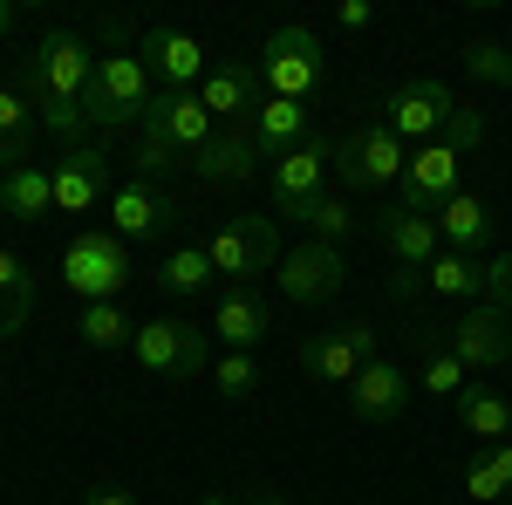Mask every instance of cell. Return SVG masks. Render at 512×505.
<instances>
[{"label": "cell", "instance_id": "obj_3", "mask_svg": "<svg viewBox=\"0 0 512 505\" xmlns=\"http://www.w3.org/2000/svg\"><path fill=\"white\" fill-rule=\"evenodd\" d=\"M62 287L76 294L82 308H96V301H123V287H130V239H117L110 226H89L62 246Z\"/></svg>", "mask_w": 512, "mask_h": 505}, {"label": "cell", "instance_id": "obj_27", "mask_svg": "<svg viewBox=\"0 0 512 505\" xmlns=\"http://www.w3.org/2000/svg\"><path fill=\"white\" fill-rule=\"evenodd\" d=\"M28 314H35V273H28V260L14 246H0V342L21 335Z\"/></svg>", "mask_w": 512, "mask_h": 505}, {"label": "cell", "instance_id": "obj_16", "mask_svg": "<svg viewBox=\"0 0 512 505\" xmlns=\"http://www.w3.org/2000/svg\"><path fill=\"white\" fill-rule=\"evenodd\" d=\"M458 171H465V157L451 151V144H424V151H410L403 164V212H417V219H437V205L444 198H458Z\"/></svg>", "mask_w": 512, "mask_h": 505}, {"label": "cell", "instance_id": "obj_9", "mask_svg": "<svg viewBox=\"0 0 512 505\" xmlns=\"http://www.w3.org/2000/svg\"><path fill=\"white\" fill-rule=\"evenodd\" d=\"M369 362H376V328H369V321H335V328H315V335L301 342V369H308L315 383L349 389Z\"/></svg>", "mask_w": 512, "mask_h": 505}, {"label": "cell", "instance_id": "obj_14", "mask_svg": "<svg viewBox=\"0 0 512 505\" xmlns=\"http://www.w3.org/2000/svg\"><path fill=\"white\" fill-rule=\"evenodd\" d=\"M137 130H144V137H164L171 151L192 164V151H205V144H212V130H219V123H212V110L198 103V89H158Z\"/></svg>", "mask_w": 512, "mask_h": 505}, {"label": "cell", "instance_id": "obj_41", "mask_svg": "<svg viewBox=\"0 0 512 505\" xmlns=\"http://www.w3.org/2000/svg\"><path fill=\"white\" fill-rule=\"evenodd\" d=\"M89 505H137V492H123V485H96Z\"/></svg>", "mask_w": 512, "mask_h": 505}, {"label": "cell", "instance_id": "obj_15", "mask_svg": "<svg viewBox=\"0 0 512 505\" xmlns=\"http://www.w3.org/2000/svg\"><path fill=\"white\" fill-rule=\"evenodd\" d=\"M110 157L96 151V144H82V151H62L55 164H48V178H55V212H69V219H89L96 205H110Z\"/></svg>", "mask_w": 512, "mask_h": 505}, {"label": "cell", "instance_id": "obj_19", "mask_svg": "<svg viewBox=\"0 0 512 505\" xmlns=\"http://www.w3.org/2000/svg\"><path fill=\"white\" fill-rule=\"evenodd\" d=\"M212 335L226 342V355H233V349L253 355L267 335H274V308H267L253 287H226V294L212 301Z\"/></svg>", "mask_w": 512, "mask_h": 505}, {"label": "cell", "instance_id": "obj_2", "mask_svg": "<svg viewBox=\"0 0 512 505\" xmlns=\"http://www.w3.org/2000/svg\"><path fill=\"white\" fill-rule=\"evenodd\" d=\"M151 96H158V76L144 69V55H130V48L96 55V76H89V96H82L89 130H130V123H144Z\"/></svg>", "mask_w": 512, "mask_h": 505}, {"label": "cell", "instance_id": "obj_37", "mask_svg": "<svg viewBox=\"0 0 512 505\" xmlns=\"http://www.w3.org/2000/svg\"><path fill=\"white\" fill-rule=\"evenodd\" d=\"M212 389H219L226 403H239V396H253V389H260V362H253L246 349L219 355V362H212Z\"/></svg>", "mask_w": 512, "mask_h": 505}, {"label": "cell", "instance_id": "obj_36", "mask_svg": "<svg viewBox=\"0 0 512 505\" xmlns=\"http://www.w3.org/2000/svg\"><path fill=\"white\" fill-rule=\"evenodd\" d=\"M301 226H308V233L321 239V246H342V239L355 233V212H349V198H315V205H308V219H301Z\"/></svg>", "mask_w": 512, "mask_h": 505}, {"label": "cell", "instance_id": "obj_43", "mask_svg": "<svg viewBox=\"0 0 512 505\" xmlns=\"http://www.w3.org/2000/svg\"><path fill=\"white\" fill-rule=\"evenodd\" d=\"M14 28H21V14H14V0H0V41L14 35Z\"/></svg>", "mask_w": 512, "mask_h": 505}, {"label": "cell", "instance_id": "obj_21", "mask_svg": "<svg viewBox=\"0 0 512 505\" xmlns=\"http://www.w3.org/2000/svg\"><path fill=\"white\" fill-rule=\"evenodd\" d=\"M246 130H253L260 164H280L287 151H301V144L315 137V110H308V103H280V96H267V103H260V117L246 123Z\"/></svg>", "mask_w": 512, "mask_h": 505}, {"label": "cell", "instance_id": "obj_42", "mask_svg": "<svg viewBox=\"0 0 512 505\" xmlns=\"http://www.w3.org/2000/svg\"><path fill=\"white\" fill-rule=\"evenodd\" d=\"M192 505H253V499H239V492H198Z\"/></svg>", "mask_w": 512, "mask_h": 505}, {"label": "cell", "instance_id": "obj_25", "mask_svg": "<svg viewBox=\"0 0 512 505\" xmlns=\"http://www.w3.org/2000/svg\"><path fill=\"white\" fill-rule=\"evenodd\" d=\"M458 430L478 444H506L512 437V403L492 383H465L458 389Z\"/></svg>", "mask_w": 512, "mask_h": 505}, {"label": "cell", "instance_id": "obj_17", "mask_svg": "<svg viewBox=\"0 0 512 505\" xmlns=\"http://www.w3.org/2000/svg\"><path fill=\"white\" fill-rule=\"evenodd\" d=\"M267 82H260V62H212L205 69V82H198V103L212 110V123L226 130V123H253L260 117V96Z\"/></svg>", "mask_w": 512, "mask_h": 505}, {"label": "cell", "instance_id": "obj_26", "mask_svg": "<svg viewBox=\"0 0 512 505\" xmlns=\"http://www.w3.org/2000/svg\"><path fill=\"white\" fill-rule=\"evenodd\" d=\"M437 239L451 246V253H478L485 239H492V205L478 192H458L437 205Z\"/></svg>", "mask_w": 512, "mask_h": 505}, {"label": "cell", "instance_id": "obj_10", "mask_svg": "<svg viewBox=\"0 0 512 505\" xmlns=\"http://www.w3.org/2000/svg\"><path fill=\"white\" fill-rule=\"evenodd\" d=\"M280 294L294 301V308H328L342 287H349V260H342V246H321V239H308V246H294V253H280Z\"/></svg>", "mask_w": 512, "mask_h": 505}, {"label": "cell", "instance_id": "obj_1", "mask_svg": "<svg viewBox=\"0 0 512 505\" xmlns=\"http://www.w3.org/2000/svg\"><path fill=\"white\" fill-rule=\"evenodd\" d=\"M89 76H96V55H89V41L69 35V28L41 35L35 55H28V69H21V96L35 103L41 123H48L69 151H82V144H89V110H82Z\"/></svg>", "mask_w": 512, "mask_h": 505}, {"label": "cell", "instance_id": "obj_45", "mask_svg": "<svg viewBox=\"0 0 512 505\" xmlns=\"http://www.w3.org/2000/svg\"><path fill=\"white\" fill-rule=\"evenodd\" d=\"M0 219H7V212H0Z\"/></svg>", "mask_w": 512, "mask_h": 505}, {"label": "cell", "instance_id": "obj_33", "mask_svg": "<svg viewBox=\"0 0 512 505\" xmlns=\"http://www.w3.org/2000/svg\"><path fill=\"white\" fill-rule=\"evenodd\" d=\"M465 383H472V369L451 355V342H431L424 369H417V389H424V396H458Z\"/></svg>", "mask_w": 512, "mask_h": 505}, {"label": "cell", "instance_id": "obj_23", "mask_svg": "<svg viewBox=\"0 0 512 505\" xmlns=\"http://www.w3.org/2000/svg\"><path fill=\"white\" fill-rule=\"evenodd\" d=\"M376 239L390 246L396 267H410V273H424L437 253H444V239H437V219H417V212H403V205L376 219Z\"/></svg>", "mask_w": 512, "mask_h": 505}, {"label": "cell", "instance_id": "obj_6", "mask_svg": "<svg viewBox=\"0 0 512 505\" xmlns=\"http://www.w3.org/2000/svg\"><path fill=\"white\" fill-rule=\"evenodd\" d=\"M403 164H410V144L396 137L390 123H355L349 137L335 144V178L349 192H383V185H403Z\"/></svg>", "mask_w": 512, "mask_h": 505}, {"label": "cell", "instance_id": "obj_40", "mask_svg": "<svg viewBox=\"0 0 512 505\" xmlns=\"http://www.w3.org/2000/svg\"><path fill=\"white\" fill-rule=\"evenodd\" d=\"M335 21H342L349 35H362V28L376 21V7H369V0H342V7H335Z\"/></svg>", "mask_w": 512, "mask_h": 505}, {"label": "cell", "instance_id": "obj_7", "mask_svg": "<svg viewBox=\"0 0 512 505\" xmlns=\"http://www.w3.org/2000/svg\"><path fill=\"white\" fill-rule=\"evenodd\" d=\"M328 178H335V137H308L301 151H287L280 164H267V198H274V219H308V205L328 198Z\"/></svg>", "mask_w": 512, "mask_h": 505}, {"label": "cell", "instance_id": "obj_22", "mask_svg": "<svg viewBox=\"0 0 512 505\" xmlns=\"http://www.w3.org/2000/svg\"><path fill=\"white\" fill-rule=\"evenodd\" d=\"M192 171L205 185H246L253 171H260V151H253V130L246 123H226V130H212V144L192 151Z\"/></svg>", "mask_w": 512, "mask_h": 505}, {"label": "cell", "instance_id": "obj_20", "mask_svg": "<svg viewBox=\"0 0 512 505\" xmlns=\"http://www.w3.org/2000/svg\"><path fill=\"white\" fill-rule=\"evenodd\" d=\"M349 410L362 417V424H396V417L410 410V376H403L396 362L376 355V362L349 383Z\"/></svg>", "mask_w": 512, "mask_h": 505}, {"label": "cell", "instance_id": "obj_8", "mask_svg": "<svg viewBox=\"0 0 512 505\" xmlns=\"http://www.w3.org/2000/svg\"><path fill=\"white\" fill-rule=\"evenodd\" d=\"M205 253H212V267L226 273V280H253V273L280 267V233L274 219H260V212H239V219H219L212 239H205Z\"/></svg>", "mask_w": 512, "mask_h": 505}, {"label": "cell", "instance_id": "obj_24", "mask_svg": "<svg viewBox=\"0 0 512 505\" xmlns=\"http://www.w3.org/2000/svg\"><path fill=\"white\" fill-rule=\"evenodd\" d=\"M0 212L21 219V226H41V219L55 212V178H48V164H14V171H0Z\"/></svg>", "mask_w": 512, "mask_h": 505}, {"label": "cell", "instance_id": "obj_44", "mask_svg": "<svg viewBox=\"0 0 512 505\" xmlns=\"http://www.w3.org/2000/svg\"><path fill=\"white\" fill-rule=\"evenodd\" d=\"M253 505H287V499H280V492H260V499H253Z\"/></svg>", "mask_w": 512, "mask_h": 505}, {"label": "cell", "instance_id": "obj_30", "mask_svg": "<svg viewBox=\"0 0 512 505\" xmlns=\"http://www.w3.org/2000/svg\"><path fill=\"white\" fill-rule=\"evenodd\" d=\"M465 499H478V505H506L512 499V437L506 444H485L472 465H465Z\"/></svg>", "mask_w": 512, "mask_h": 505}, {"label": "cell", "instance_id": "obj_38", "mask_svg": "<svg viewBox=\"0 0 512 505\" xmlns=\"http://www.w3.org/2000/svg\"><path fill=\"white\" fill-rule=\"evenodd\" d=\"M478 137H485V117H478V110H451V123L437 130V144H451V151H458V157L472 151Z\"/></svg>", "mask_w": 512, "mask_h": 505}, {"label": "cell", "instance_id": "obj_4", "mask_svg": "<svg viewBox=\"0 0 512 505\" xmlns=\"http://www.w3.org/2000/svg\"><path fill=\"white\" fill-rule=\"evenodd\" d=\"M260 82H267V96L280 103H315V89L328 82V55H321V35L315 28H274L267 48H260Z\"/></svg>", "mask_w": 512, "mask_h": 505}, {"label": "cell", "instance_id": "obj_46", "mask_svg": "<svg viewBox=\"0 0 512 505\" xmlns=\"http://www.w3.org/2000/svg\"><path fill=\"white\" fill-rule=\"evenodd\" d=\"M506 505H512V499H506Z\"/></svg>", "mask_w": 512, "mask_h": 505}, {"label": "cell", "instance_id": "obj_39", "mask_svg": "<svg viewBox=\"0 0 512 505\" xmlns=\"http://www.w3.org/2000/svg\"><path fill=\"white\" fill-rule=\"evenodd\" d=\"M485 301H499V308H512V253H499V260H485Z\"/></svg>", "mask_w": 512, "mask_h": 505}, {"label": "cell", "instance_id": "obj_5", "mask_svg": "<svg viewBox=\"0 0 512 505\" xmlns=\"http://www.w3.org/2000/svg\"><path fill=\"white\" fill-rule=\"evenodd\" d=\"M130 355H137V369H144V376H164V383H192V376H205V369H212V342H205V328L171 321V314L137 321Z\"/></svg>", "mask_w": 512, "mask_h": 505}, {"label": "cell", "instance_id": "obj_31", "mask_svg": "<svg viewBox=\"0 0 512 505\" xmlns=\"http://www.w3.org/2000/svg\"><path fill=\"white\" fill-rule=\"evenodd\" d=\"M76 335L89 342V349L110 355V349H130V342H137V321H130L117 301H96V308H82V314H76Z\"/></svg>", "mask_w": 512, "mask_h": 505}, {"label": "cell", "instance_id": "obj_13", "mask_svg": "<svg viewBox=\"0 0 512 505\" xmlns=\"http://www.w3.org/2000/svg\"><path fill=\"white\" fill-rule=\"evenodd\" d=\"M178 198L164 192V185H144V178H130L110 192V233L130 239V246H151V239H171L178 233Z\"/></svg>", "mask_w": 512, "mask_h": 505}, {"label": "cell", "instance_id": "obj_18", "mask_svg": "<svg viewBox=\"0 0 512 505\" xmlns=\"http://www.w3.org/2000/svg\"><path fill=\"white\" fill-rule=\"evenodd\" d=\"M137 55H144V69H151L164 89H198V82H205V69H212V55H205L185 28H144Z\"/></svg>", "mask_w": 512, "mask_h": 505}, {"label": "cell", "instance_id": "obj_35", "mask_svg": "<svg viewBox=\"0 0 512 505\" xmlns=\"http://www.w3.org/2000/svg\"><path fill=\"white\" fill-rule=\"evenodd\" d=\"M171 171H185V157L171 151L164 137H144V130H137V151H130V178H144V185H164Z\"/></svg>", "mask_w": 512, "mask_h": 505}, {"label": "cell", "instance_id": "obj_28", "mask_svg": "<svg viewBox=\"0 0 512 505\" xmlns=\"http://www.w3.org/2000/svg\"><path fill=\"white\" fill-rule=\"evenodd\" d=\"M424 287L444 294V301H485V260L478 253H437L431 267H424Z\"/></svg>", "mask_w": 512, "mask_h": 505}, {"label": "cell", "instance_id": "obj_12", "mask_svg": "<svg viewBox=\"0 0 512 505\" xmlns=\"http://www.w3.org/2000/svg\"><path fill=\"white\" fill-rule=\"evenodd\" d=\"M444 342H451V355H458L472 376H492V369L512 362V308H499V301H472Z\"/></svg>", "mask_w": 512, "mask_h": 505}, {"label": "cell", "instance_id": "obj_11", "mask_svg": "<svg viewBox=\"0 0 512 505\" xmlns=\"http://www.w3.org/2000/svg\"><path fill=\"white\" fill-rule=\"evenodd\" d=\"M451 110H458V96L444 89L437 76H410V82H396L390 89V103H383V123H390L403 144H437V130L451 123Z\"/></svg>", "mask_w": 512, "mask_h": 505}, {"label": "cell", "instance_id": "obj_32", "mask_svg": "<svg viewBox=\"0 0 512 505\" xmlns=\"http://www.w3.org/2000/svg\"><path fill=\"white\" fill-rule=\"evenodd\" d=\"M28 137H35V117H28V96L0 89V171L28 164Z\"/></svg>", "mask_w": 512, "mask_h": 505}, {"label": "cell", "instance_id": "obj_29", "mask_svg": "<svg viewBox=\"0 0 512 505\" xmlns=\"http://www.w3.org/2000/svg\"><path fill=\"white\" fill-rule=\"evenodd\" d=\"M212 280H219V267H212L205 246H178V253H164V267H158V287L171 294V301H198V294H212Z\"/></svg>", "mask_w": 512, "mask_h": 505}, {"label": "cell", "instance_id": "obj_34", "mask_svg": "<svg viewBox=\"0 0 512 505\" xmlns=\"http://www.w3.org/2000/svg\"><path fill=\"white\" fill-rule=\"evenodd\" d=\"M465 76L485 82V89H512V48H499V41H465Z\"/></svg>", "mask_w": 512, "mask_h": 505}]
</instances>
